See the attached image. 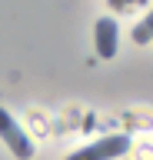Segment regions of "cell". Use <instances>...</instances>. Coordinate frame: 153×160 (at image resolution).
<instances>
[{"label":"cell","instance_id":"cell-4","mask_svg":"<svg viewBox=\"0 0 153 160\" xmlns=\"http://www.w3.org/2000/svg\"><path fill=\"white\" fill-rule=\"evenodd\" d=\"M133 40H136V43H150L153 40V10L146 13V20H143L140 27L133 30Z\"/></svg>","mask_w":153,"mask_h":160},{"label":"cell","instance_id":"cell-3","mask_svg":"<svg viewBox=\"0 0 153 160\" xmlns=\"http://www.w3.org/2000/svg\"><path fill=\"white\" fill-rule=\"evenodd\" d=\"M117 23H113L110 17H103L100 23H97V53H100L103 60H110L113 53H117Z\"/></svg>","mask_w":153,"mask_h":160},{"label":"cell","instance_id":"cell-1","mask_svg":"<svg viewBox=\"0 0 153 160\" xmlns=\"http://www.w3.org/2000/svg\"><path fill=\"white\" fill-rule=\"evenodd\" d=\"M127 150H130V137H127V133H110V137H100L97 143L70 153L67 160H117V157H123Z\"/></svg>","mask_w":153,"mask_h":160},{"label":"cell","instance_id":"cell-2","mask_svg":"<svg viewBox=\"0 0 153 160\" xmlns=\"http://www.w3.org/2000/svg\"><path fill=\"white\" fill-rule=\"evenodd\" d=\"M0 137H3V143L13 150V157H20V160L33 157V143L27 140V133L17 127V120H13L3 107H0Z\"/></svg>","mask_w":153,"mask_h":160}]
</instances>
